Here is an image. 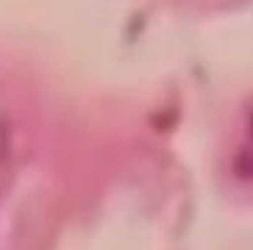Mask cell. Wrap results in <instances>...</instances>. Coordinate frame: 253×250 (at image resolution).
Masks as SVG:
<instances>
[{"label":"cell","instance_id":"obj_1","mask_svg":"<svg viewBox=\"0 0 253 250\" xmlns=\"http://www.w3.org/2000/svg\"><path fill=\"white\" fill-rule=\"evenodd\" d=\"M234 169H237L239 178H253V106H251L248 120H245V136H242V145H239L237 156H234Z\"/></svg>","mask_w":253,"mask_h":250}]
</instances>
